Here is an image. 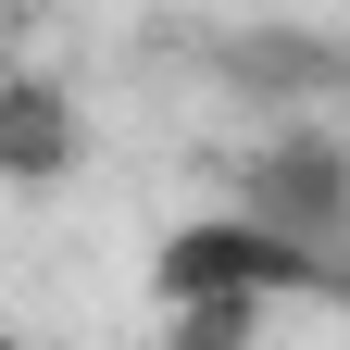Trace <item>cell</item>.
I'll return each instance as SVG.
<instances>
[{"instance_id": "1", "label": "cell", "mask_w": 350, "mask_h": 350, "mask_svg": "<svg viewBox=\"0 0 350 350\" xmlns=\"http://www.w3.org/2000/svg\"><path fill=\"white\" fill-rule=\"evenodd\" d=\"M150 300L188 338H238V325L275 313V300H350V275H325L313 250H288L275 226H250L226 200V213H188V226L150 250Z\"/></svg>"}, {"instance_id": "2", "label": "cell", "mask_w": 350, "mask_h": 350, "mask_svg": "<svg viewBox=\"0 0 350 350\" xmlns=\"http://www.w3.org/2000/svg\"><path fill=\"white\" fill-rule=\"evenodd\" d=\"M238 213L275 226L288 250H313L325 275H350V138L338 125H275L238 163Z\"/></svg>"}, {"instance_id": "3", "label": "cell", "mask_w": 350, "mask_h": 350, "mask_svg": "<svg viewBox=\"0 0 350 350\" xmlns=\"http://www.w3.org/2000/svg\"><path fill=\"white\" fill-rule=\"evenodd\" d=\"M88 163V100L51 63H0V188H63Z\"/></svg>"}, {"instance_id": "4", "label": "cell", "mask_w": 350, "mask_h": 350, "mask_svg": "<svg viewBox=\"0 0 350 350\" xmlns=\"http://www.w3.org/2000/svg\"><path fill=\"white\" fill-rule=\"evenodd\" d=\"M0 63H13V13H0Z\"/></svg>"}]
</instances>
